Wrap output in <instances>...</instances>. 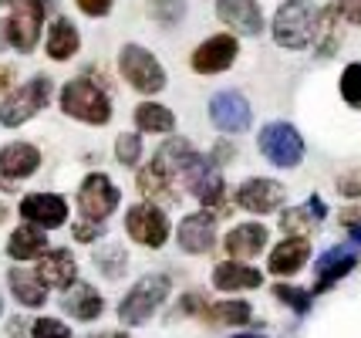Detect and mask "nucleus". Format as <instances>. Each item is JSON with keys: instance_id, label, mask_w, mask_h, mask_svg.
<instances>
[{"instance_id": "obj_10", "label": "nucleus", "mask_w": 361, "mask_h": 338, "mask_svg": "<svg viewBox=\"0 0 361 338\" xmlns=\"http://www.w3.org/2000/svg\"><path fill=\"white\" fill-rule=\"evenodd\" d=\"M236 54H240V44H236L233 34H213V37H206L203 44L192 51L189 65L200 75H220V71H226L236 61Z\"/></svg>"}, {"instance_id": "obj_15", "label": "nucleus", "mask_w": 361, "mask_h": 338, "mask_svg": "<svg viewBox=\"0 0 361 338\" xmlns=\"http://www.w3.org/2000/svg\"><path fill=\"white\" fill-rule=\"evenodd\" d=\"M20 217L27 224H37L44 230H54L68 220V203L58 193H31L20 200Z\"/></svg>"}, {"instance_id": "obj_13", "label": "nucleus", "mask_w": 361, "mask_h": 338, "mask_svg": "<svg viewBox=\"0 0 361 338\" xmlns=\"http://www.w3.org/2000/svg\"><path fill=\"white\" fill-rule=\"evenodd\" d=\"M37 166H41V152H37V145H31V143L4 145V149H0V186H4V190H11L17 179L37 173Z\"/></svg>"}, {"instance_id": "obj_40", "label": "nucleus", "mask_w": 361, "mask_h": 338, "mask_svg": "<svg viewBox=\"0 0 361 338\" xmlns=\"http://www.w3.org/2000/svg\"><path fill=\"white\" fill-rule=\"evenodd\" d=\"M338 186H341V193L345 196H361V176H345Z\"/></svg>"}, {"instance_id": "obj_6", "label": "nucleus", "mask_w": 361, "mask_h": 338, "mask_svg": "<svg viewBox=\"0 0 361 338\" xmlns=\"http://www.w3.org/2000/svg\"><path fill=\"white\" fill-rule=\"evenodd\" d=\"M257 145L281 169H290V166H298L304 159V139H300V132L290 122H270V126H264L260 135H257Z\"/></svg>"}, {"instance_id": "obj_29", "label": "nucleus", "mask_w": 361, "mask_h": 338, "mask_svg": "<svg viewBox=\"0 0 361 338\" xmlns=\"http://www.w3.org/2000/svg\"><path fill=\"white\" fill-rule=\"evenodd\" d=\"M139 190L149 200H173V176L169 173H162L156 162H149V166H142L139 169Z\"/></svg>"}, {"instance_id": "obj_17", "label": "nucleus", "mask_w": 361, "mask_h": 338, "mask_svg": "<svg viewBox=\"0 0 361 338\" xmlns=\"http://www.w3.org/2000/svg\"><path fill=\"white\" fill-rule=\"evenodd\" d=\"M267 247V227L264 224H236L223 237V251L233 260H253Z\"/></svg>"}, {"instance_id": "obj_36", "label": "nucleus", "mask_w": 361, "mask_h": 338, "mask_svg": "<svg viewBox=\"0 0 361 338\" xmlns=\"http://www.w3.org/2000/svg\"><path fill=\"white\" fill-rule=\"evenodd\" d=\"M31 338H71V328L58 318H37L31 328Z\"/></svg>"}, {"instance_id": "obj_5", "label": "nucleus", "mask_w": 361, "mask_h": 338, "mask_svg": "<svg viewBox=\"0 0 361 338\" xmlns=\"http://www.w3.org/2000/svg\"><path fill=\"white\" fill-rule=\"evenodd\" d=\"M118 71H122V78L142 92V95H156L166 88V71L162 65L156 61V54L152 51L139 48V44H126L122 54H118Z\"/></svg>"}, {"instance_id": "obj_19", "label": "nucleus", "mask_w": 361, "mask_h": 338, "mask_svg": "<svg viewBox=\"0 0 361 338\" xmlns=\"http://www.w3.org/2000/svg\"><path fill=\"white\" fill-rule=\"evenodd\" d=\"M358 267V254H355V247H331L324 258L317 260V284L314 291H328L334 288L341 277H348V274Z\"/></svg>"}, {"instance_id": "obj_28", "label": "nucleus", "mask_w": 361, "mask_h": 338, "mask_svg": "<svg viewBox=\"0 0 361 338\" xmlns=\"http://www.w3.org/2000/svg\"><path fill=\"white\" fill-rule=\"evenodd\" d=\"M135 126H139V132H173L176 115L159 102H142L135 109Z\"/></svg>"}, {"instance_id": "obj_31", "label": "nucleus", "mask_w": 361, "mask_h": 338, "mask_svg": "<svg viewBox=\"0 0 361 338\" xmlns=\"http://www.w3.org/2000/svg\"><path fill=\"white\" fill-rule=\"evenodd\" d=\"M94 264L102 267L105 277H118V274L126 271L128 258H126V251H122L118 243H105V247H98V251H94Z\"/></svg>"}, {"instance_id": "obj_47", "label": "nucleus", "mask_w": 361, "mask_h": 338, "mask_svg": "<svg viewBox=\"0 0 361 338\" xmlns=\"http://www.w3.org/2000/svg\"><path fill=\"white\" fill-rule=\"evenodd\" d=\"M4 217H7V207H4V203H0V224H4Z\"/></svg>"}, {"instance_id": "obj_45", "label": "nucleus", "mask_w": 361, "mask_h": 338, "mask_svg": "<svg viewBox=\"0 0 361 338\" xmlns=\"http://www.w3.org/2000/svg\"><path fill=\"white\" fill-rule=\"evenodd\" d=\"M102 338H128L126 332H111V335H102Z\"/></svg>"}, {"instance_id": "obj_39", "label": "nucleus", "mask_w": 361, "mask_h": 338, "mask_svg": "<svg viewBox=\"0 0 361 338\" xmlns=\"http://www.w3.org/2000/svg\"><path fill=\"white\" fill-rule=\"evenodd\" d=\"M98 234H102V224H94V220H85V224L75 227V237L78 241H94Z\"/></svg>"}, {"instance_id": "obj_44", "label": "nucleus", "mask_w": 361, "mask_h": 338, "mask_svg": "<svg viewBox=\"0 0 361 338\" xmlns=\"http://www.w3.org/2000/svg\"><path fill=\"white\" fill-rule=\"evenodd\" d=\"M348 227H351V241L361 243V224H348Z\"/></svg>"}, {"instance_id": "obj_23", "label": "nucleus", "mask_w": 361, "mask_h": 338, "mask_svg": "<svg viewBox=\"0 0 361 338\" xmlns=\"http://www.w3.org/2000/svg\"><path fill=\"white\" fill-rule=\"evenodd\" d=\"M64 311L71 315V318H78V322H94L98 315H102V294L92 288V284H68V294H64Z\"/></svg>"}, {"instance_id": "obj_21", "label": "nucleus", "mask_w": 361, "mask_h": 338, "mask_svg": "<svg viewBox=\"0 0 361 338\" xmlns=\"http://www.w3.org/2000/svg\"><path fill=\"white\" fill-rule=\"evenodd\" d=\"M260 284H264V274L250 267L247 260H223L213 267V288L220 291H247Z\"/></svg>"}, {"instance_id": "obj_2", "label": "nucleus", "mask_w": 361, "mask_h": 338, "mask_svg": "<svg viewBox=\"0 0 361 338\" xmlns=\"http://www.w3.org/2000/svg\"><path fill=\"white\" fill-rule=\"evenodd\" d=\"M169 288H173L169 274H145V277H139V281L128 288L126 298H122V305H118V322L122 325H145L159 308L166 305Z\"/></svg>"}, {"instance_id": "obj_8", "label": "nucleus", "mask_w": 361, "mask_h": 338, "mask_svg": "<svg viewBox=\"0 0 361 338\" xmlns=\"http://www.w3.org/2000/svg\"><path fill=\"white\" fill-rule=\"evenodd\" d=\"M126 230L128 237L142 247H162L169 241V217L156 207V203H135L126 213Z\"/></svg>"}, {"instance_id": "obj_7", "label": "nucleus", "mask_w": 361, "mask_h": 338, "mask_svg": "<svg viewBox=\"0 0 361 338\" xmlns=\"http://www.w3.org/2000/svg\"><path fill=\"white\" fill-rule=\"evenodd\" d=\"M44 24V0H14V11L7 17V41L20 54H31Z\"/></svg>"}, {"instance_id": "obj_4", "label": "nucleus", "mask_w": 361, "mask_h": 338, "mask_svg": "<svg viewBox=\"0 0 361 338\" xmlns=\"http://www.w3.org/2000/svg\"><path fill=\"white\" fill-rule=\"evenodd\" d=\"M51 92H54V88H51V78H47V75H37V78H31L27 85H20L17 92H11V95L0 102V126H7V129L24 126L27 119H34V115L51 102Z\"/></svg>"}, {"instance_id": "obj_24", "label": "nucleus", "mask_w": 361, "mask_h": 338, "mask_svg": "<svg viewBox=\"0 0 361 338\" xmlns=\"http://www.w3.org/2000/svg\"><path fill=\"white\" fill-rule=\"evenodd\" d=\"M321 217H328V207H324V200L321 196H311L304 207H294L287 210L281 217V230L283 234H298V237H307L317 224H321Z\"/></svg>"}, {"instance_id": "obj_11", "label": "nucleus", "mask_w": 361, "mask_h": 338, "mask_svg": "<svg viewBox=\"0 0 361 338\" xmlns=\"http://www.w3.org/2000/svg\"><path fill=\"white\" fill-rule=\"evenodd\" d=\"M250 102L240 92H220V95L209 98V122L220 132H243L250 126Z\"/></svg>"}, {"instance_id": "obj_30", "label": "nucleus", "mask_w": 361, "mask_h": 338, "mask_svg": "<svg viewBox=\"0 0 361 338\" xmlns=\"http://www.w3.org/2000/svg\"><path fill=\"white\" fill-rule=\"evenodd\" d=\"M203 318L209 325H247L250 322V305L247 301H220L213 308H203Z\"/></svg>"}, {"instance_id": "obj_25", "label": "nucleus", "mask_w": 361, "mask_h": 338, "mask_svg": "<svg viewBox=\"0 0 361 338\" xmlns=\"http://www.w3.org/2000/svg\"><path fill=\"white\" fill-rule=\"evenodd\" d=\"M47 251V237H44V227L37 224H24L17 227L11 234V243H7V254L14 260H31V258H41Z\"/></svg>"}, {"instance_id": "obj_35", "label": "nucleus", "mask_w": 361, "mask_h": 338, "mask_svg": "<svg viewBox=\"0 0 361 338\" xmlns=\"http://www.w3.org/2000/svg\"><path fill=\"white\" fill-rule=\"evenodd\" d=\"M274 298H281L283 305L294 308V311H307V308H311V291L294 288V284H277V288H274Z\"/></svg>"}, {"instance_id": "obj_37", "label": "nucleus", "mask_w": 361, "mask_h": 338, "mask_svg": "<svg viewBox=\"0 0 361 338\" xmlns=\"http://www.w3.org/2000/svg\"><path fill=\"white\" fill-rule=\"evenodd\" d=\"M334 7H338V14L345 17L348 24H361V0H338Z\"/></svg>"}, {"instance_id": "obj_12", "label": "nucleus", "mask_w": 361, "mask_h": 338, "mask_svg": "<svg viewBox=\"0 0 361 338\" xmlns=\"http://www.w3.org/2000/svg\"><path fill=\"white\" fill-rule=\"evenodd\" d=\"M283 200H287V190L281 183L264 176L243 179L240 190H236V203L243 210H250V213H274L277 207H283Z\"/></svg>"}, {"instance_id": "obj_9", "label": "nucleus", "mask_w": 361, "mask_h": 338, "mask_svg": "<svg viewBox=\"0 0 361 338\" xmlns=\"http://www.w3.org/2000/svg\"><path fill=\"white\" fill-rule=\"evenodd\" d=\"M118 186L111 183L105 173H92L85 176L78 190V207H81V217L85 220H94V224H105V217H111V210L118 207Z\"/></svg>"}, {"instance_id": "obj_27", "label": "nucleus", "mask_w": 361, "mask_h": 338, "mask_svg": "<svg viewBox=\"0 0 361 338\" xmlns=\"http://www.w3.org/2000/svg\"><path fill=\"white\" fill-rule=\"evenodd\" d=\"M7 281H11V291H14V298L20 305L27 308H41L47 301V284L37 277V271H27V267H14V271L7 274Z\"/></svg>"}, {"instance_id": "obj_43", "label": "nucleus", "mask_w": 361, "mask_h": 338, "mask_svg": "<svg viewBox=\"0 0 361 338\" xmlns=\"http://www.w3.org/2000/svg\"><path fill=\"white\" fill-rule=\"evenodd\" d=\"M11 78H14V68H11V65H0V92L11 85Z\"/></svg>"}, {"instance_id": "obj_16", "label": "nucleus", "mask_w": 361, "mask_h": 338, "mask_svg": "<svg viewBox=\"0 0 361 338\" xmlns=\"http://www.w3.org/2000/svg\"><path fill=\"white\" fill-rule=\"evenodd\" d=\"M307 260H311V243H307V237L290 234L287 241H281L274 251H270L267 271H274L277 277H290V274H298Z\"/></svg>"}, {"instance_id": "obj_18", "label": "nucleus", "mask_w": 361, "mask_h": 338, "mask_svg": "<svg viewBox=\"0 0 361 338\" xmlns=\"http://www.w3.org/2000/svg\"><path fill=\"white\" fill-rule=\"evenodd\" d=\"M216 14L226 28L240 34H260L264 31V14L257 7V0H216Z\"/></svg>"}, {"instance_id": "obj_22", "label": "nucleus", "mask_w": 361, "mask_h": 338, "mask_svg": "<svg viewBox=\"0 0 361 338\" xmlns=\"http://www.w3.org/2000/svg\"><path fill=\"white\" fill-rule=\"evenodd\" d=\"M200 152L192 149V143L189 139H183V135H173V139H166V143L159 145L156 152V166L162 169V173H169V176H179V173H186L189 166H192V159H196Z\"/></svg>"}, {"instance_id": "obj_49", "label": "nucleus", "mask_w": 361, "mask_h": 338, "mask_svg": "<svg viewBox=\"0 0 361 338\" xmlns=\"http://www.w3.org/2000/svg\"><path fill=\"white\" fill-rule=\"evenodd\" d=\"M0 311H4V298H0Z\"/></svg>"}, {"instance_id": "obj_38", "label": "nucleus", "mask_w": 361, "mask_h": 338, "mask_svg": "<svg viewBox=\"0 0 361 338\" xmlns=\"http://www.w3.org/2000/svg\"><path fill=\"white\" fill-rule=\"evenodd\" d=\"M78 7L88 17H105L111 11V0H78Z\"/></svg>"}, {"instance_id": "obj_48", "label": "nucleus", "mask_w": 361, "mask_h": 338, "mask_svg": "<svg viewBox=\"0 0 361 338\" xmlns=\"http://www.w3.org/2000/svg\"><path fill=\"white\" fill-rule=\"evenodd\" d=\"M7 4H14V0H0V7H7Z\"/></svg>"}, {"instance_id": "obj_41", "label": "nucleus", "mask_w": 361, "mask_h": 338, "mask_svg": "<svg viewBox=\"0 0 361 338\" xmlns=\"http://www.w3.org/2000/svg\"><path fill=\"white\" fill-rule=\"evenodd\" d=\"M183 311L203 315V294H200V291H196V294H186V301H183Z\"/></svg>"}, {"instance_id": "obj_14", "label": "nucleus", "mask_w": 361, "mask_h": 338, "mask_svg": "<svg viewBox=\"0 0 361 338\" xmlns=\"http://www.w3.org/2000/svg\"><path fill=\"white\" fill-rule=\"evenodd\" d=\"M179 247L186 254H209L213 243H216V217L209 210H200V213H189L186 220L179 224Z\"/></svg>"}, {"instance_id": "obj_46", "label": "nucleus", "mask_w": 361, "mask_h": 338, "mask_svg": "<svg viewBox=\"0 0 361 338\" xmlns=\"http://www.w3.org/2000/svg\"><path fill=\"white\" fill-rule=\"evenodd\" d=\"M233 338H264V335H253V332H243V335H233Z\"/></svg>"}, {"instance_id": "obj_1", "label": "nucleus", "mask_w": 361, "mask_h": 338, "mask_svg": "<svg viewBox=\"0 0 361 338\" xmlns=\"http://www.w3.org/2000/svg\"><path fill=\"white\" fill-rule=\"evenodd\" d=\"M317 14L321 11L311 0H283L281 11L274 14V41L290 51L307 48L317 34Z\"/></svg>"}, {"instance_id": "obj_34", "label": "nucleus", "mask_w": 361, "mask_h": 338, "mask_svg": "<svg viewBox=\"0 0 361 338\" xmlns=\"http://www.w3.org/2000/svg\"><path fill=\"white\" fill-rule=\"evenodd\" d=\"M115 156L122 166H135L142 159V139L135 132H126V135H118V143H115Z\"/></svg>"}, {"instance_id": "obj_26", "label": "nucleus", "mask_w": 361, "mask_h": 338, "mask_svg": "<svg viewBox=\"0 0 361 338\" xmlns=\"http://www.w3.org/2000/svg\"><path fill=\"white\" fill-rule=\"evenodd\" d=\"M78 48H81L78 28L68 17H54V24L47 28V54L54 61H68L71 54H78Z\"/></svg>"}, {"instance_id": "obj_32", "label": "nucleus", "mask_w": 361, "mask_h": 338, "mask_svg": "<svg viewBox=\"0 0 361 338\" xmlns=\"http://www.w3.org/2000/svg\"><path fill=\"white\" fill-rule=\"evenodd\" d=\"M341 98L348 105L361 109V61H355V65H348L341 71Z\"/></svg>"}, {"instance_id": "obj_42", "label": "nucleus", "mask_w": 361, "mask_h": 338, "mask_svg": "<svg viewBox=\"0 0 361 338\" xmlns=\"http://www.w3.org/2000/svg\"><path fill=\"white\" fill-rule=\"evenodd\" d=\"M230 156H233V145H216V149H213V162H223V159H230Z\"/></svg>"}, {"instance_id": "obj_20", "label": "nucleus", "mask_w": 361, "mask_h": 338, "mask_svg": "<svg viewBox=\"0 0 361 338\" xmlns=\"http://www.w3.org/2000/svg\"><path fill=\"white\" fill-rule=\"evenodd\" d=\"M34 271H37V277L44 281L47 288H68L78 277V264L71 258V251H44Z\"/></svg>"}, {"instance_id": "obj_3", "label": "nucleus", "mask_w": 361, "mask_h": 338, "mask_svg": "<svg viewBox=\"0 0 361 338\" xmlns=\"http://www.w3.org/2000/svg\"><path fill=\"white\" fill-rule=\"evenodd\" d=\"M61 109L64 115L88 122V126H105L111 119V98L92 85L88 78H75L61 88Z\"/></svg>"}, {"instance_id": "obj_33", "label": "nucleus", "mask_w": 361, "mask_h": 338, "mask_svg": "<svg viewBox=\"0 0 361 338\" xmlns=\"http://www.w3.org/2000/svg\"><path fill=\"white\" fill-rule=\"evenodd\" d=\"M149 14L156 17L159 24H179L186 14V0H152Z\"/></svg>"}]
</instances>
